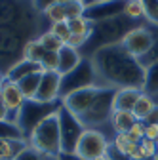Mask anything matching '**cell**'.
I'll return each mask as SVG.
<instances>
[{
	"label": "cell",
	"mask_w": 158,
	"mask_h": 160,
	"mask_svg": "<svg viewBox=\"0 0 158 160\" xmlns=\"http://www.w3.org/2000/svg\"><path fill=\"white\" fill-rule=\"evenodd\" d=\"M91 65L97 74V84L103 88H135L143 92L145 67L139 59L130 55L120 44L105 46L95 50L91 55Z\"/></svg>",
	"instance_id": "obj_1"
},
{
	"label": "cell",
	"mask_w": 158,
	"mask_h": 160,
	"mask_svg": "<svg viewBox=\"0 0 158 160\" xmlns=\"http://www.w3.org/2000/svg\"><path fill=\"white\" fill-rule=\"evenodd\" d=\"M44 15L36 12L32 0H0V25H13L36 31L38 34L44 29Z\"/></svg>",
	"instance_id": "obj_2"
},
{
	"label": "cell",
	"mask_w": 158,
	"mask_h": 160,
	"mask_svg": "<svg viewBox=\"0 0 158 160\" xmlns=\"http://www.w3.org/2000/svg\"><path fill=\"white\" fill-rule=\"evenodd\" d=\"M36 31L13 27V25H0V71L6 72L17 61L23 59V46L27 40L38 38Z\"/></svg>",
	"instance_id": "obj_3"
},
{
	"label": "cell",
	"mask_w": 158,
	"mask_h": 160,
	"mask_svg": "<svg viewBox=\"0 0 158 160\" xmlns=\"http://www.w3.org/2000/svg\"><path fill=\"white\" fill-rule=\"evenodd\" d=\"M131 27H135V23L126 19L124 15H116V17H109V19H103V21H97V23H93V29H91V34L88 38L86 46H90L91 53H93L99 48L120 44L124 34Z\"/></svg>",
	"instance_id": "obj_4"
},
{
	"label": "cell",
	"mask_w": 158,
	"mask_h": 160,
	"mask_svg": "<svg viewBox=\"0 0 158 160\" xmlns=\"http://www.w3.org/2000/svg\"><path fill=\"white\" fill-rule=\"evenodd\" d=\"M27 143H29V147H32L38 152L59 158V154H61V135H59L57 112L48 116L46 120H42V122L32 130V133L27 139Z\"/></svg>",
	"instance_id": "obj_5"
},
{
	"label": "cell",
	"mask_w": 158,
	"mask_h": 160,
	"mask_svg": "<svg viewBox=\"0 0 158 160\" xmlns=\"http://www.w3.org/2000/svg\"><path fill=\"white\" fill-rule=\"evenodd\" d=\"M59 107H61V101H57V103H40V101H36V99L25 101V105L21 107V111L17 114V120H15V126H17L19 133H21V137L27 141L29 135L32 133V130L40 124L42 120L55 114L59 111Z\"/></svg>",
	"instance_id": "obj_6"
},
{
	"label": "cell",
	"mask_w": 158,
	"mask_h": 160,
	"mask_svg": "<svg viewBox=\"0 0 158 160\" xmlns=\"http://www.w3.org/2000/svg\"><path fill=\"white\" fill-rule=\"evenodd\" d=\"M57 118H59V135H61V154H74L78 143H80V137L86 132V126L78 116H74L63 107H59Z\"/></svg>",
	"instance_id": "obj_7"
},
{
	"label": "cell",
	"mask_w": 158,
	"mask_h": 160,
	"mask_svg": "<svg viewBox=\"0 0 158 160\" xmlns=\"http://www.w3.org/2000/svg\"><path fill=\"white\" fill-rule=\"evenodd\" d=\"M111 151V139L99 128H86L80 143L76 147V156L82 160H101L107 158Z\"/></svg>",
	"instance_id": "obj_8"
},
{
	"label": "cell",
	"mask_w": 158,
	"mask_h": 160,
	"mask_svg": "<svg viewBox=\"0 0 158 160\" xmlns=\"http://www.w3.org/2000/svg\"><path fill=\"white\" fill-rule=\"evenodd\" d=\"M152 44H154V36H152L151 25H135V27H131L124 34L122 42H120V46L130 55L139 59V61L149 55V52L152 50Z\"/></svg>",
	"instance_id": "obj_9"
},
{
	"label": "cell",
	"mask_w": 158,
	"mask_h": 160,
	"mask_svg": "<svg viewBox=\"0 0 158 160\" xmlns=\"http://www.w3.org/2000/svg\"><path fill=\"white\" fill-rule=\"evenodd\" d=\"M114 92L112 88H103L97 95V99L93 101V105L88 109V112L84 116H80L82 124L86 128H99L101 124H107L111 120V114L114 111Z\"/></svg>",
	"instance_id": "obj_10"
},
{
	"label": "cell",
	"mask_w": 158,
	"mask_h": 160,
	"mask_svg": "<svg viewBox=\"0 0 158 160\" xmlns=\"http://www.w3.org/2000/svg\"><path fill=\"white\" fill-rule=\"evenodd\" d=\"M95 84H97V74L91 65V59L84 57V61L72 72L61 76V97H65L72 92H78V90H84L88 86H95Z\"/></svg>",
	"instance_id": "obj_11"
},
{
	"label": "cell",
	"mask_w": 158,
	"mask_h": 160,
	"mask_svg": "<svg viewBox=\"0 0 158 160\" xmlns=\"http://www.w3.org/2000/svg\"><path fill=\"white\" fill-rule=\"evenodd\" d=\"M103 90V86L95 84V86H88L84 90H78V92H72L65 97H61V107L67 109L69 112H72L74 116H84L88 112V109L93 105V101L97 99L99 92Z\"/></svg>",
	"instance_id": "obj_12"
},
{
	"label": "cell",
	"mask_w": 158,
	"mask_h": 160,
	"mask_svg": "<svg viewBox=\"0 0 158 160\" xmlns=\"http://www.w3.org/2000/svg\"><path fill=\"white\" fill-rule=\"evenodd\" d=\"M0 101H2V105L6 107V111L10 114V122L15 124L19 111H21V107L27 101L25 95L21 93V90H19L17 82H10V80H6L2 90H0Z\"/></svg>",
	"instance_id": "obj_13"
},
{
	"label": "cell",
	"mask_w": 158,
	"mask_h": 160,
	"mask_svg": "<svg viewBox=\"0 0 158 160\" xmlns=\"http://www.w3.org/2000/svg\"><path fill=\"white\" fill-rule=\"evenodd\" d=\"M36 101H40V103L61 101V74L59 72H42Z\"/></svg>",
	"instance_id": "obj_14"
},
{
	"label": "cell",
	"mask_w": 158,
	"mask_h": 160,
	"mask_svg": "<svg viewBox=\"0 0 158 160\" xmlns=\"http://www.w3.org/2000/svg\"><path fill=\"white\" fill-rule=\"evenodd\" d=\"M124 2H126V0H101L99 4H95L91 8H86V13L84 15L90 19L91 23L103 21V19H109V17L122 15Z\"/></svg>",
	"instance_id": "obj_15"
},
{
	"label": "cell",
	"mask_w": 158,
	"mask_h": 160,
	"mask_svg": "<svg viewBox=\"0 0 158 160\" xmlns=\"http://www.w3.org/2000/svg\"><path fill=\"white\" fill-rule=\"evenodd\" d=\"M111 145H112V149L118 154H122L126 160H141L139 158V141H135L128 132L126 133H114Z\"/></svg>",
	"instance_id": "obj_16"
},
{
	"label": "cell",
	"mask_w": 158,
	"mask_h": 160,
	"mask_svg": "<svg viewBox=\"0 0 158 160\" xmlns=\"http://www.w3.org/2000/svg\"><path fill=\"white\" fill-rule=\"evenodd\" d=\"M82 61H84V55L78 50H74V48L65 44L61 50H59V69H57V72L61 76H65V74L72 72Z\"/></svg>",
	"instance_id": "obj_17"
},
{
	"label": "cell",
	"mask_w": 158,
	"mask_h": 160,
	"mask_svg": "<svg viewBox=\"0 0 158 160\" xmlns=\"http://www.w3.org/2000/svg\"><path fill=\"white\" fill-rule=\"evenodd\" d=\"M34 72H44L40 63L29 61V59H21V61H17L13 67H10L6 71V80H10V82H19L21 78H25L29 74H34Z\"/></svg>",
	"instance_id": "obj_18"
},
{
	"label": "cell",
	"mask_w": 158,
	"mask_h": 160,
	"mask_svg": "<svg viewBox=\"0 0 158 160\" xmlns=\"http://www.w3.org/2000/svg\"><path fill=\"white\" fill-rule=\"evenodd\" d=\"M27 147L29 143L21 137H0V160H15Z\"/></svg>",
	"instance_id": "obj_19"
},
{
	"label": "cell",
	"mask_w": 158,
	"mask_h": 160,
	"mask_svg": "<svg viewBox=\"0 0 158 160\" xmlns=\"http://www.w3.org/2000/svg\"><path fill=\"white\" fill-rule=\"evenodd\" d=\"M141 95V90H135V88H120L114 92V111H131L137 97Z\"/></svg>",
	"instance_id": "obj_20"
},
{
	"label": "cell",
	"mask_w": 158,
	"mask_h": 160,
	"mask_svg": "<svg viewBox=\"0 0 158 160\" xmlns=\"http://www.w3.org/2000/svg\"><path fill=\"white\" fill-rule=\"evenodd\" d=\"M137 122V118L131 111H112L111 114V120H109V124L112 128L114 133H126L130 132V128Z\"/></svg>",
	"instance_id": "obj_21"
},
{
	"label": "cell",
	"mask_w": 158,
	"mask_h": 160,
	"mask_svg": "<svg viewBox=\"0 0 158 160\" xmlns=\"http://www.w3.org/2000/svg\"><path fill=\"white\" fill-rule=\"evenodd\" d=\"M40 78H42V72H34V74H29L25 78H21L17 82L21 93L25 95L27 101H32L36 99V93H38V86H40Z\"/></svg>",
	"instance_id": "obj_22"
},
{
	"label": "cell",
	"mask_w": 158,
	"mask_h": 160,
	"mask_svg": "<svg viewBox=\"0 0 158 160\" xmlns=\"http://www.w3.org/2000/svg\"><path fill=\"white\" fill-rule=\"evenodd\" d=\"M154 107H156L154 99H152L151 95H147V93H143V92H141V95L137 97V101H135V105H133L131 112L135 114V118H137V120H141V122H145V120H147V116H149V114L154 111Z\"/></svg>",
	"instance_id": "obj_23"
},
{
	"label": "cell",
	"mask_w": 158,
	"mask_h": 160,
	"mask_svg": "<svg viewBox=\"0 0 158 160\" xmlns=\"http://www.w3.org/2000/svg\"><path fill=\"white\" fill-rule=\"evenodd\" d=\"M143 93L154 97L158 95V61L149 63L145 67V82H143Z\"/></svg>",
	"instance_id": "obj_24"
},
{
	"label": "cell",
	"mask_w": 158,
	"mask_h": 160,
	"mask_svg": "<svg viewBox=\"0 0 158 160\" xmlns=\"http://www.w3.org/2000/svg\"><path fill=\"white\" fill-rule=\"evenodd\" d=\"M44 48L40 44V40L38 38H31L25 42L23 46V59H29V61H34V63H40L42 57H44Z\"/></svg>",
	"instance_id": "obj_25"
},
{
	"label": "cell",
	"mask_w": 158,
	"mask_h": 160,
	"mask_svg": "<svg viewBox=\"0 0 158 160\" xmlns=\"http://www.w3.org/2000/svg\"><path fill=\"white\" fill-rule=\"evenodd\" d=\"M122 15L130 21H141L145 19V13H143V6L139 0H126L124 2V10H122Z\"/></svg>",
	"instance_id": "obj_26"
},
{
	"label": "cell",
	"mask_w": 158,
	"mask_h": 160,
	"mask_svg": "<svg viewBox=\"0 0 158 160\" xmlns=\"http://www.w3.org/2000/svg\"><path fill=\"white\" fill-rule=\"evenodd\" d=\"M38 40H40V44H42V48H44V52H53V53H59V50H61L65 44L59 40L57 36H53L52 34V31L48 29V31H44V32H40V36H38Z\"/></svg>",
	"instance_id": "obj_27"
},
{
	"label": "cell",
	"mask_w": 158,
	"mask_h": 160,
	"mask_svg": "<svg viewBox=\"0 0 158 160\" xmlns=\"http://www.w3.org/2000/svg\"><path fill=\"white\" fill-rule=\"evenodd\" d=\"M42 15H44V19L48 21V25L67 21V13H65V6H63V4H53V6L46 8V10L42 12Z\"/></svg>",
	"instance_id": "obj_28"
},
{
	"label": "cell",
	"mask_w": 158,
	"mask_h": 160,
	"mask_svg": "<svg viewBox=\"0 0 158 160\" xmlns=\"http://www.w3.org/2000/svg\"><path fill=\"white\" fill-rule=\"evenodd\" d=\"M143 6L145 21L151 27H158V0H139Z\"/></svg>",
	"instance_id": "obj_29"
},
{
	"label": "cell",
	"mask_w": 158,
	"mask_h": 160,
	"mask_svg": "<svg viewBox=\"0 0 158 160\" xmlns=\"http://www.w3.org/2000/svg\"><path fill=\"white\" fill-rule=\"evenodd\" d=\"M69 27H71V32H72V34L90 36V34H91V29H93V23L84 15V17H78V19H72V21H69Z\"/></svg>",
	"instance_id": "obj_30"
},
{
	"label": "cell",
	"mask_w": 158,
	"mask_h": 160,
	"mask_svg": "<svg viewBox=\"0 0 158 160\" xmlns=\"http://www.w3.org/2000/svg\"><path fill=\"white\" fill-rule=\"evenodd\" d=\"M63 6H65V13H67V21L84 17V13H86V6L80 2V0H71V2H67Z\"/></svg>",
	"instance_id": "obj_31"
},
{
	"label": "cell",
	"mask_w": 158,
	"mask_h": 160,
	"mask_svg": "<svg viewBox=\"0 0 158 160\" xmlns=\"http://www.w3.org/2000/svg\"><path fill=\"white\" fill-rule=\"evenodd\" d=\"M156 152H158V143L151 141L147 137H143L139 141V158L141 160H149V158L156 156Z\"/></svg>",
	"instance_id": "obj_32"
},
{
	"label": "cell",
	"mask_w": 158,
	"mask_h": 160,
	"mask_svg": "<svg viewBox=\"0 0 158 160\" xmlns=\"http://www.w3.org/2000/svg\"><path fill=\"white\" fill-rule=\"evenodd\" d=\"M50 31H52V34L53 36H57L59 40H61L63 44H67L69 42V38H71V27H69V21H61V23H53V25H50Z\"/></svg>",
	"instance_id": "obj_33"
},
{
	"label": "cell",
	"mask_w": 158,
	"mask_h": 160,
	"mask_svg": "<svg viewBox=\"0 0 158 160\" xmlns=\"http://www.w3.org/2000/svg\"><path fill=\"white\" fill-rule=\"evenodd\" d=\"M40 67H42L44 72H57V69H59V53L46 52L42 61H40Z\"/></svg>",
	"instance_id": "obj_34"
},
{
	"label": "cell",
	"mask_w": 158,
	"mask_h": 160,
	"mask_svg": "<svg viewBox=\"0 0 158 160\" xmlns=\"http://www.w3.org/2000/svg\"><path fill=\"white\" fill-rule=\"evenodd\" d=\"M15 160H57V158H53V156H48V154H42V152H38V151H34L32 147H27L21 154H19Z\"/></svg>",
	"instance_id": "obj_35"
},
{
	"label": "cell",
	"mask_w": 158,
	"mask_h": 160,
	"mask_svg": "<svg viewBox=\"0 0 158 160\" xmlns=\"http://www.w3.org/2000/svg\"><path fill=\"white\" fill-rule=\"evenodd\" d=\"M151 29H152V36H154V44H152V50L149 52V55H147L145 59H141L143 67H147L149 63L158 61V27H151Z\"/></svg>",
	"instance_id": "obj_36"
},
{
	"label": "cell",
	"mask_w": 158,
	"mask_h": 160,
	"mask_svg": "<svg viewBox=\"0 0 158 160\" xmlns=\"http://www.w3.org/2000/svg\"><path fill=\"white\" fill-rule=\"evenodd\" d=\"M88 38H90V36H82V34H71L69 42H67V46H71V48H74V50H78V52H80L82 48H86V44H88Z\"/></svg>",
	"instance_id": "obj_37"
},
{
	"label": "cell",
	"mask_w": 158,
	"mask_h": 160,
	"mask_svg": "<svg viewBox=\"0 0 158 160\" xmlns=\"http://www.w3.org/2000/svg\"><path fill=\"white\" fill-rule=\"evenodd\" d=\"M135 141H141V139L145 137V122H141V120H137V122L130 128V132H128Z\"/></svg>",
	"instance_id": "obj_38"
},
{
	"label": "cell",
	"mask_w": 158,
	"mask_h": 160,
	"mask_svg": "<svg viewBox=\"0 0 158 160\" xmlns=\"http://www.w3.org/2000/svg\"><path fill=\"white\" fill-rule=\"evenodd\" d=\"M67 2H71V0H32L36 12H40V13H42L46 8L53 6V4H67Z\"/></svg>",
	"instance_id": "obj_39"
},
{
	"label": "cell",
	"mask_w": 158,
	"mask_h": 160,
	"mask_svg": "<svg viewBox=\"0 0 158 160\" xmlns=\"http://www.w3.org/2000/svg\"><path fill=\"white\" fill-rule=\"evenodd\" d=\"M145 137L158 143V124H145Z\"/></svg>",
	"instance_id": "obj_40"
},
{
	"label": "cell",
	"mask_w": 158,
	"mask_h": 160,
	"mask_svg": "<svg viewBox=\"0 0 158 160\" xmlns=\"http://www.w3.org/2000/svg\"><path fill=\"white\" fill-rule=\"evenodd\" d=\"M145 124H158V103H156V107H154V111L147 116V120H145Z\"/></svg>",
	"instance_id": "obj_41"
},
{
	"label": "cell",
	"mask_w": 158,
	"mask_h": 160,
	"mask_svg": "<svg viewBox=\"0 0 158 160\" xmlns=\"http://www.w3.org/2000/svg\"><path fill=\"white\" fill-rule=\"evenodd\" d=\"M0 122H10V114L6 111V107L2 105V101H0ZM12 124V122H10Z\"/></svg>",
	"instance_id": "obj_42"
},
{
	"label": "cell",
	"mask_w": 158,
	"mask_h": 160,
	"mask_svg": "<svg viewBox=\"0 0 158 160\" xmlns=\"http://www.w3.org/2000/svg\"><path fill=\"white\" fill-rule=\"evenodd\" d=\"M57 160H82V158H78L76 154H59Z\"/></svg>",
	"instance_id": "obj_43"
},
{
	"label": "cell",
	"mask_w": 158,
	"mask_h": 160,
	"mask_svg": "<svg viewBox=\"0 0 158 160\" xmlns=\"http://www.w3.org/2000/svg\"><path fill=\"white\" fill-rule=\"evenodd\" d=\"M80 2H82L86 8H91V6H95V4H99L101 0H80Z\"/></svg>",
	"instance_id": "obj_44"
},
{
	"label": "cell",
	"mask_w": 158,
	"mask_h": 160,
	"mask_svg": "<svg viewBox=\"0 0 158 160\" xmlns=\"http://www.w3.org/2000/svg\"><path fill=\"white\" fill-rule=\"evenodd\" d=\"M4 82H6V72H2V71H0V90H2Z\"/></svg>",
	"instance_id": "obj_45"
},
{
	"label": "cell",
	"mask_w": 158,
	"mask_h": 160,
	"mask_svg": "<svg viewBox=\"0 0 158 160\" xmlns=\"http://www.w3.org/2000/svg\"><path fill=\"white\" fill-rule=\"evenodd\" d=\"M149 160H156V156H152V158H149Z\"/></svg>",
	"instance_id": "obj_46"
},
{
	"label": "cell",
	"mask_w": 158,
	"mask_h": 160,
	"mask_svg": "<svg viewBox=\"0 0 158 160\" xmlns=\"http://www.w3.org/2000/svg\"><path fill=\"white\" fill-rule=\"evenodd\" d=\"M101 160H111V158H109V156H107V158H101Z\"/></svg>",
	"instance_id": "obj_47"
},
{
	"label": "cell",
	"mask_w": 158,
	"mask_h": 160,
	"mask_svg": "<svg viewBox=\"0 0 158 160\" xmlns=\"http://www.w3.org/2000/svg\"><path fill=\"white\" fill-rule=\"evenodd\" d=\"M156 160H158V152H156Z\"/></svg>",
	"instance_id": "obj_48"
}]
</instances>
